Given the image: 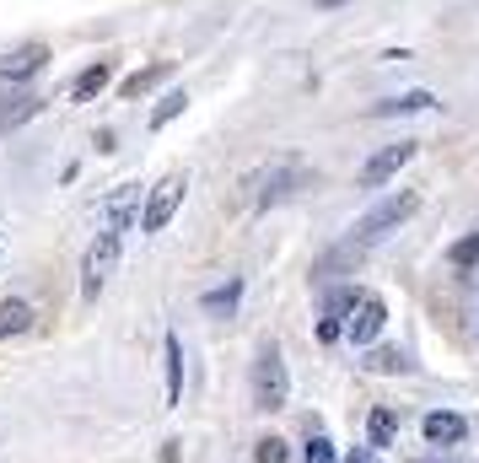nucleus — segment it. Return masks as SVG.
I'll list each match as a JSON object with an SVG mask.
<instances>
[{
	"mask_svg": "<svg viewBox=\"0 0 479 463\" xmlns=\"http://www.w3.org/2000/svg\"><path fill=\"white\" fill-rule=\"evenodd\" d=\"M253 405L259 410H286L291 405V377H286V361L275 345H264L259 361H253Z\"/></svg>",
	"mask_w": 479,
	"mask_h": 463,
	"instance_id": "f257e3e1",
	"label": "nucleus"
},
{
	"mask_svg": "<svg viewBox=\"0 0 479 463\" xmlns=\"http://www.w3.org/2000/svg\"><path fill=\"white\" fill-rule=\"evenodd\" d=\"M113 264H119V227H103L81 259V302H97L108 275H113Z\"/></svg>",
	"mask_w": 479,
	"mask_h": 463,
	"instance_id": "f03ea898",
	"label": "nucleus"
},
{
	"mask_svg": "<svg viewBox=\"0 0 479 463\" xmlns=\"http://www.w3.org/2000/svg\"><path fill=\"white\" fill-rule=\"evenodd\" d=\"M415 211H421V189H398V194H388L377 211H367V216L356 221V237H382L388 227H404Z\"/></svg>",
	"mask_w": 479,
	"mask_h": 463,
	"instance_id": "7ed1b4c3",
	"label": "nucleus"
},
{
	"mask_svg": "<svg viewBox=\"0 0 479 463\" xmlns=\"http://www.w3.org/2000/svg\"><path fill=\"white\" fill-rule=\"evenodd\" d=\"M382 323H388V302H382L377 291H356V297H351V313H345V335H351L356 345H372V340L382 335Z\"/></svg>",
	"mask_w": 479,
	"mask_h": 463,
	"instance_id": "20e7f679",
	"label": "nucleus"
},
{
	"mask_svg": "<svg viewBox=\"0 0 479 463\" xmlns=\"http://www.w3.org/2000/svg\"><path fill=\"white\" fill-rule=\"evenodd\" d=\"M183 189H189V178H183V173H167V178L151 189V200H146V211H141V232H162V227L178 216Z\"/></svg>",
	"mask_w": 479,
	"mask_h": 463,
	"instance_id": "39448f33",
	"label": "nucleus"
},
{
	"mask_svg": "<svg viewBox=\"0 0 479 463\" xmlns=\"http://www.w3.org/2000/svg\"><path fill=\"white\" fill-rule=\"evenodd\" d=\"M415 151H421V141H398V146H382L377 157H367L361 162V173H356V183L361 189H382L398 167H409V162H415Z\"/></svg>",
	"mask_w": 479,
	"mask_h": 463,
	"instance_id": "423d86ee",
	"label": "nucleus"
},
{
	"mask_svg": "<svg viewBox=\"0 0 479 463\" xmlns=\"http://www.w3.org/2000/svg\"><path fill=\"white\" fill-rule=\"evenodd\" d=\"M49 59H54V49L33 38V43H22V49H12L6 59H0V81H33Z\"/></svg>",
	"mask_w": 479,
	"mask_h": 463,
	"instance_id": "0eeeda50",
	"label": "nucleus"
},
{
	"mask_svg": "<svg viewBox=\"0 0 479 463\" xmlns=\"http://www.w3.org/2000/svg\"><path fill=\"white\" fill-rule=\"evenodd\" d=\"M421 431H426V442H431V447H458V442L468 436V421H463V415H452V410H431V415L421 421Z\"/></svg>",
	"mask_w": 479,
	"mask_h": 463,
	"instance_id": "6e6552de",
	"label": "nucleus"
},
{
	"mask_svg": "<svg viewBox=\"0 0 479 463\" xmlns=\"http://www.w3.org/2000/svg\"><path fill=\"white\" fill-rule=\"evenodd\" d=\"M253 183H264V189H259V205H275V200H286L297 183H307V173H302L297 162H286V167H269V173L253 178Z\"/></svg>",
	"mask_w": 479,
	"mask_h": 463,
	"instance_id": "1a4fd4ad",
	"label": "nucleus"
},
{
	"mask_svg": "<svg viewBox=\"0 0 479 463\" xmlns=\"http://www.w3.org/2000/svg\"><path fill=\"white\" fill-rule=\"evenodd\" d=\"M108 81H113V59H97V65H87V71L76 76V87H71V103H92L97 92H108Z\"/></svg>",
	"mask_w": 479,
	"mask_h": 463,
	"instance_id": "9d476101",
	"label": "nucleus"
},
{
	"mask_svg": "<svg viewBox=\"0 0 479 463\" xmlns=\"http://www.w3.org/2000/svg\"><path fill=\"white\" fill-rule=\"evenodd\" d=\"M167 76H173V59H157V65H146V71L124 76V81H119V97H129V103H135V97H146V92H151L157 81H167Z\"/></svg>",
	"mask_w": 479,
	"mask_h": 463,
	"instance_id": "9b49d317",
	"label": "nucleus"
},
{
	"mask_svg": "<svg viewBox=\"0 0 479 463\" xmlns=\"http://www.w3.org/2000/svg\"><path fill=\"white\" fill-rule=\"evenodd\" d=\"M162 356H167V410L183 399V340L178 335H167L162 340Z\"/></svg>",
	"mask_w": 479,
	"mask_h": 463,
	"instance_id": "f8f14e48",
	"label": "nucleus"
},
{
	"mask_svg": "<svg viewBox=\"0 0 479 463\" xmlns=\"http://www.w3.org/2000/svg\"><path fill=\"white\" fill-rule=\"evenodd\" d=\"M27 328H33V307L22 297H6V302H0V340L27 335Z\"/></svg>",
	"mask_w": 479,
	"mask_h": 463,
	"instance_id": "ddd939ff",
	"label": "nucleus"
},
{
	"mask_svg": "<svg viewBox=\"0 0 479 463\" xmlns=\"http://www.w3.org/2000/svg\"><path fill=\"white\" fill-rule=\"evenodd\" d=\"M426 108H437V97H431V92H404V97L377 103V108H372V119H393V113H426Z\"/></svg>",
	"mask_w": 479,
	"mask_h": 463,
	"instance_id": "4468645a",
	"label": "nucleus"
},
{
	"mask_svg": "<svg viewBox=\"0 0 479 463\" xmlns=\"http://www.w3.org/2000/svg\"><path fill=\"white\" fill-rule=\"evenodd\" d=\"M393 436H398V415L382 405V410H372L367 415V447H393Z\"/></svg>",
	"mask_w": 479,
	"mask_h": 463,
	"instance_id": "2eb2a0df",
	"label": "nucleus"
},
{
	"mask_svg": "<svg viewBox=\"0 0 479 463\" xmlns=\"http://www.w3.org/2000/svg\"><path fill=\"white\" fill-rule=\"evenodd\" d=\"M237 302H243V281H227V286H216V291H205V302H199V307L211 313V318H221V313L232 318V313H237Z\"/></svg>",
	"mask_w": 479,
	"mask_h": 463,
	"instance_id": "dca6fc26",
	"label": "nucleus"
},
{
	"mask_svg": "<svg viewBox=\"0 0 479 463\" xmlns=\"http://www.w3.org/2000/svg\"><path fill=\"white\" fill-rule=\"evenodd\" d=\"M135 200H141V183H119V194L108 200V227H119V232H124V216L135 211Z\"/></svg>",
	"mask_w": 479,
	"mask_h": 463,
	"instance_id": "f3484780",
	"label": "nucleus"
},
{
	"mask_svg": "<svg viewBox=\"0 0 479 463\" xmlns=\"http://www.w3.org/2000/svg\"><path fill=\"white\" fill-rule=\"evenodd\" d=\"M447 264H452V270H474V264H479V232L458 237V243L447 248Z\"/></svg>",
	"mask_w": 479,
	"mask_h": 463,
	"instance_id": "a211bd4d",
	"label": "nucleus"
},
{
	"mask_svg": "<svg viewBox=\"0 0 479 463\" xmlns=\"http://www.w3.org/2000/svg\"><path fill=\"white\" fill-rule=\"evenodd\" d=\"M183 108H189V97H183V92H167V97H162V103L151 108V129H167V124H173V119H178Z\"/></svg>",
	"mask_w": 479,
	"mask_h": 463,
	"instance_id": "6ab92c4d",
	"label": "nucleus"
},
{
	"mask_svg": "<svg viewBox=\"0 0 479 463\" xmlns=\"http://www.w3.org/2000/svg\"><path fill=\"white\" fill-rule=\"evenodd\" d=\"M33 113H43V97H17V108L0 113V129H17V124H27Z\"/></svg>",
	"mask_w": 479,
	"mask_h": 463,
	"instance_id": "aec40b11",
	"label": "nucleus"
},
{
	"mask_svg": "<svg viewBox=\"0 0 479 463\" xmlns=\"http://www.w3.org/2000/svg\"><path fill=\"white\" fill-rule=\"evenodd\" d=\"M367 372H409V361H404V351H372Z\"/></svg>",
	"mask_w": 479,
	"mask_h": 463,
	"instance_id": "412c9836",
	"label": "nucleus"
},
{
	"mask_svg": "<svg viewBox=\"0 0 479 463\" xmlns=\"http://www.w3.org/2000/svg\"><path fill=\"white\" fill-rule=\"evenodd\" d=\"M291 452H286V442L281 436H264L259 447H253V463H286Z\"/></svg>",
	"mask_w": 479,
	"mask_h": 463,
	"instance_id": "4be33fe9",
	"label": "nucleus"
},
{
	"mask_svg": "<svg viewBox=\"0 0 479 463\" xmlns=\"http://www.w3.org/2000/svg\"><path fill=\"white\" fill-rule=\"evenodd\" d=\"M307 463H339V458H334V442H328L323 431H313V442H307Z\"/></svg>",
	"mask_w": 479,
	"mask_h": 463,
	"instance_id": "5701e85b",
	"label": "nucleus"
},
{
	"mask_svg": "<svg viewBox=\"0 0 479 463\" xmlns=\"http://www.w3.org/2000/svg\"><path fill=\"white\" fill-rule=\"evenodd\" d=\"M339 335H345V323H339V318H323V323H318V340H323V345H334Z\"/></svg>",
	"mask_w": 479,
	"mask_h": 463,
	"instance_id": "b1692460",
	"label": "nucleus"
},
{
	"mask_svg": "<svg viewBox=\"0 0 479 463\" xmlns=\"http://www.w3.org/2000/svg\"><path fill=\"white\" fill-rule=\"evenodd\" d=\"M345 463H377V447H351Z\"/></svg>",
	"mask_w": 479,
	"mask_h": 463,
	"instance_id": "393cba45",
	"label": "nucleus"
},
{
	"mask_svg": "<svg viewBox=\"0 0 479 463\" xmlns=\"http://www.w3.org/2000/svg\"><path fill=\"white\" fill-rule=\"evenodd\" d=\"M157 463H178V442H167V447H162V458H157Z\"/></svg>",
	"mask_w": 479,
	"mask_h": 463,
	"instance_id": "a878e982",
	"label": "nucleus"
},
{
	"mask_svg": "<svg viewBox=\"0 0 479 463\" xmlns=\"http://www.w3.org/2000/svg\"><path fill=\"white\" fill-rule=\"evenodd\" d=\"M318 6H345V0H318Z\"/></svg>",
	"mask_w": 479,
	"mask_h": 463,
	"instance_id": "bb28decb",
	"label": "nucleus"
}]
</instances>
